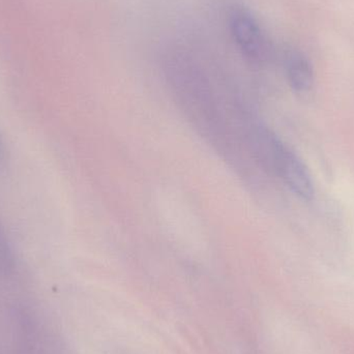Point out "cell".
I'll return each instance as SVG.
<instances>
[{
	"instance_id": "1",
	"label": "cell",
	"mask_w": 354,
	"mask_h": 354,
	"mask_svg": "<svg viewBox=\"0 0 354 354\" xmlns=\"http://www.w3.org/2000/svg\"><path fill=\"white\" fill-rule=\"evenodd\" d=\"M231 37L241 55L252 64H262L272 55V46L264 29L250 10L233 6L228 14Z\"/></svg>"
},
{
	"instance_id": "2",
	"label": "cell",
	"mask_w": 354,
	"mask_h": 354,
	"mask_svg": "<svg viewBox=\"0 0 354 354\" xmlns=\"http://www.w3.org/2000/svg\"><path fill=\"white\" fill-rule=\"evenodd\" d=\"M268 168L282 178L285 185L301 199L311 200L313 198V181L307 167L299 156L282 140L274 149Z\"/></svg>"
},
{
	"instance_id": "3",
	"label": "cell",
	"mask_w": 354,
	"mask_h": 354,
	"mask_svg": "<svg viewBox=\"0 0 354 354\" xmlns=\"http://www.w3.org/2000/svg\"><path fill=\"white\" fill-rule=\"evenodd\" d=\"M283 66L287 80L293 91L304 93L312 88L313 68L303 53L295 49L286 50L283 54Z\"/></svg>"
},
{
	"instance_id": "4",
	"label": "cell",
	"mask_w": 354,
	"mask_h": 354,
	"mask_svg": "<svg viewBox=\"0 0 354 354\" xmlns=\"http://www.w3.org/2000/svg\"><path fill=\"white\" fill-rule=\"evenodd\" d=\"M15 268V255L6 233L0 227V274H8Z\"/></svg>"
}]
</instances>
